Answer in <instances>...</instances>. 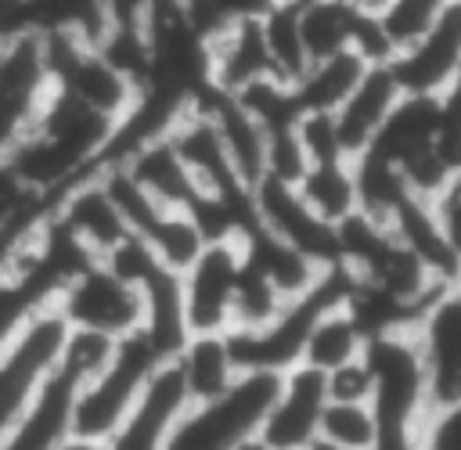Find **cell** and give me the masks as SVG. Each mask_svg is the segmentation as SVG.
I'll return each instance as SVG.
<instances>
[{"label":"cell","mask_w":461,"mask_h":450,"mask_svg":"<svg viewBox=\"0 0 461 450\" xmlns=\"http://www.w3.org/2000/svg\"><path fill=\"white\" fill-rule=\"evenodd\" d=\"M137 238H144L148 248L158 256V263L169 266V270H176V274L205 245V234L198 230V223H194V216L187 209H158V216Z\"/></svg>","instance_id":"cell-30"},{"label":"cell","mask_w":461,"mask_h":450,"mask_svg":"<svg viewBox=\"0 0 461 450\" xmlns=\"http://www.w3.org/2000/svg\"><path fill=\"white\" fill-rule=\"evenodd\" d=\"M454 180H461V169H457V173H454Z\"/></svg>","instance_id":"cell-45"},{"label":"cell","mask_w":461,"mask_h":450,"mask_svg":"<svg viewBox=\"0 0 461 450\" xmlns=\"http://www.w3.org/2000/svg\"><path fill=\"white\" fill-rule=\"evenodd\" d=\"M436 155L457 173L461 169V65L454 79L436 94Z\"/></svg>","instance_id":"cell-34"},{"label":"cell","mask_w":461,"mask_h":450,"mask_svg":"<svg viewBox=\"0 0 461 450\" xmlns=\"http://www.w3.org/2000/svg\"><path fill=\"white\" fill-rule=\"evenodd\" d=\"M50 216H54L94 259H101L104 252H112V248L130 234L122 212L115 209L108 187L101 184V173H90V176L76 180V184L50 205Z\"/></svg>","instance_id":"cell-15"},{"label":"cell","mask_w":461,"mask_h":450,"mask_svg":"<svg viewBox=\"0 0 461 450\" xmlns=\"http://www.w3.org/2000/svg\"><path fill=\"white\" fill-rule=\"evenodd\" d=\"M400 94L403 90H400L389 65H367L364 68V76L357 79L349 97L335 108V130H339L346 158L360 155L375 140V133L382 130V122L393 112V104L400 101Z\"/></svg>","instance_id":"cell-17"},{"label":"cell","mask_w":461,"mask_h":450,"mask_svg":"<svg viewBox=\"0 0 461 450\" xmlns=\"http://www.w3.org/2000/svg\"><path fill=\"white\" fill-rule=\"evenodd\" d=\"M205 58H209V86L220 94H241L245 86L267 79L270 54L259 14L227 18L216 32L205 36Z\"/></svg>","instance_id":"cell-14"},{"label":"cell","mask_w":461,"mask_h":450,"mask_svg":"<svg viewBox=\"0 0 461 450\" xmlns=\"http://www.w3.org/2000/svg\"><path fill=\"white\" fill-rule=\"evenodd\" d=\"M277 382L281 374L274 371H238L220 396L184 407L162 450H234L245 439H256Z\"/></svg>","instance_id":"cell-1"},{"label":"cell","mask_w":461,"mask_h":450,"mask_svg":"<svg viewBox=\"0 0 461 450\" xmlns=\"http://www.w3.org/2000/svg\"><path fill=\"white\" fill-rule=\"evenodd\" d=\"M259 25L270 54V76L281 83H295L310 65L299 36V0H270L267 11H259Z\"/></svg>","instance_id":"cell-27"},{"label":"cell","mask_w":461,"mask_h":450,"mask_svg":"<svg viewBox=\"0 0 461 450\" xmlns=\"http://www.w3.org/2000/svg\"><path fill=\"white\" fill-rule=\"evenodd\" d=\"M357 4L349 0H299V36L310 61L349 50Z\"/></svg>","instance_id":"cell-26"},{"label":"cell","mask_w":461,"mask_h":450,"mask_svg":"<svg viewBox=\"0 0 461 450\" xmlns=\"http://www.w3.org/2000/svg\"><path fill=\"white\" fill-rule=\"evenodd\" d=\"M169 144L176 148V155L184 158V166L191 169L198 191H209V194H223V198H249L252 191L238 180L230 158H227V148L220 140V130L212 122V115L202 108V104H187L166 130Z\"/></svg>","instance_id":"cell-13"},{"label":"cell","mask_w":461,"mask_h":450,"mask_svg":"<svg viewBox=\"0 0 461 450\" xmlns=\"http://www.w3.org/2000/svg\"><path fill=\"white\" fill-rule=\"evenodd\" d=\"M364 360L375 378L371 410L378 425L421 428V421L429 418V403H425V374L414 335L411 331L375 335L364 346Z\"/></svg>","instance_id":"cell-4"},{"label":"cell","mask_w":461,"mask_h":450,"mask_svg":"<svg viewBox=\"0 0 461 450\" xmlns=\"http://www.w3.org/2000/svg\"><path fill=\"white\" fill-rule=\"evenodd\" d=\"M137 288H140V302H144L140 335L155 346V353L162 360H173L180 353V346L187 342V335H191L187 317H184L180 274L169 270V266H155Z\"/></svg>","instance_id":"cell-21"},{"label":"cell","mask_w":461,"mask_h":450,"mask_svg":"<svg viewBox=\"0 0 461 450\" xmlns=\"http://www.w3.org/2000/svg\"><path fill=\"white\" fill-rule=\"evenodd\" d=\"M324 389H328V400H339V403H371L375 378H371L364 353L357 360H346V364L324 371Z\"/></svg>","instance_id":"cell-38"},{"label":"cell","mask_w":461,"mask_h":450,"mask_svg":"<svg viewBox=\"0 0 461 450\" xmlns=\"http://www.w3.org/2000/svg\"><path fill=\"white\" fill-rule=\"evenodd\" d=\"M295 133H299V144H303L310 166L313 162L346 158L342 140H339V130H335V112H299Z\"/></svg>","instance_id":"cell-36"},{"label":"cell","mask_w":461,"mask_h":450,"mask_svg":"<svg viewBox=\"0 0 461 450\" xmlns=\"http://www.w3.org/2000/svg\"><path fill=\"white\" fill-rule=\"evenodd\" d=\"M252 216H256V223L263 230H270L274 238H281L295 252L310 256L321 266H335V259H339V252H335V223L321 220L303 202L295 184L263 176L252 187Z\"/></svg>","instance_id":"cell-10"},{"label":"cell","mask_w":461,"mask_h":450,"mask_svg":"<svg viewBox=\"0 0 461 450\" xmlns=\"http://www.w3.org/2000/svg\"><path fill=\"white\" fill-rule=\"evenodd\" d=\"M299 194L303 202L328 223L346 220L357 209V187H353V162L335 158V162H313L299 176Z\"/></svg>","instance_id":"cell-28"},{"label":"cell","mask_w":461,"mask_h":450,"mask_svg":"<svg viewBox=\"0 0 461 450\" xmlns=\"http://www.w3.org/2000/svg\"><path fill=\"white\" fill-rule=\"evenodd\" d=\"M194 104H202L212 115V122L220 130V140L227 148V158H230L238 180L252 191L267 176V130H263V122L234 94H220L212 86H205L194 97Z\"/></svg>","instance_id":"cell-16"},{"label":"cell","mask_w":461,"mask_h":450,"mask_svg":"<svg viewBox=\"0 0 461 450\" xmlns=\"http://www.w3.org/2000/svg\"><path fill=\"white\" fill-rule=\"evenodd\" d=\"M385 223L393 230V238L403 248H411L439 284H454V277L461 270V259L454 256V248H450V241L443 234V223L436 216V205L429 198H418V194L407 191L396 202V209L389 212Z\"/></svg>","instance_id":"cell-19"},{"label":"cell","mask_w":461,"mask_h":450,"mask_svg":"<svg viewBox=\"0 0 461 450\" xmlns=\"http://www.w3.org/2000/svg\"><path fill=\"white\" fill-rule=\"evenodd\" d=\"M432 205H436V216L443 223V234H447L454 256L461 259V180L450 176V184L432 198Z\"/></svg>","instance_id":"cell-39"},{"label":"cell","mask_w":461,"mask_h":450,"mask_svg":"<svg viewBox=\"0 0 461 450\" xmlns=\"http://www.w3.org/2000/svg\"><path fill=\"white\" fill-rule=\"evenodd\" d=\"M432 140H436V97L432 94H400V101L393 104V112L385 115L382 130L375 133V140L367 148L400 169L407 158L429 151Z\"/></svg>","instance_id":"cell-22"},{"label":"cell","mask_w":461,"mask_h":450,"mask_svg":"<svg viewBox=\"0 0 461 450\" xmlns=\"http://www.w3.org/2000/svg\"><path fill=\"white\" fill-rule=\"evenodd\" d=\"M364 68H367V61L360 54H353V50L310 61L303 68V76L295 83H288L299 112H335L349 97V90L357 86Z\"/></svg>","instance_id":"cell-24"},{"label":"cell","mask_w":461,"mask_h":450,"mask_svg":"<svg viewBox=\"0 0 461 450\" xmlns=\"http://www.w3.org/2000/svg\"><path fill=\"white\" fill-rule=\"evenodd\" d=\"M429 414L461 403V292L447 284L414 320Z\"/></svg>","instance_id":"cell-6"},{"label":"cell","mask_w":461,"mask_h":450,"mask_svg":"<svg viewBox=\"0 0 461 450\" xmlns=\"http://www.w3.org/2000/svg\"><path fill=\"white\" fill-rule=\"evenodd\" d=\"M187 389L173 360H162L151 378L144 382L133 407L122 414V421L112 428V436L101 443L104 450H162L169 428L187 407Z\"/></svg>","instance_id":"cell-12"},{"label":"cell","mask_w":461,"mask_h":450,"mask_svg":"<svg viewBox=\"0 0 461 450\" xmlns=\"http://www.w3.org/2000/svg\"><path fill=\"white\" fill-rule=\"evenodd\" d=\"M306 450H346V446H335V443H328V439H321V436H317V439H313Z\"/></svg>","instance_id":"cell-41"},{"label":"cell","mask_w":461,"mask_h":450,"mask_svg":"<svg viewBox=\"0 0 461 450\" xmlns=\"http://www.w3.org/2000/svg\"><path fill=\"white\" fill-rule=\"evenodd\" d=\"M321 439L346 446V450H375L378 439V418L371 410V403H339L328 400L324 414H321Z\"/></svg>","instance_id":"cell-32"},{"label":"cell","mask_w":461,"mask_h":450,"mask_svg":"<svg viewBox=\"0 0 461 450\" xmlns=\"http://www.w3.org/2000/svg\"><path fill=\"white\" fill-rule=\"evenodd\" d=\"M454 288H457V292H461V270H457V277H454Z\"/></svg>","instance_id":"cell-44"},{"label":"cell","mask_w":461,"mask_h":450,"mask_svg":"<svg viewBox=\"0 0 461 450\" xmlns=\"http://www.w3.org/2000/svg\"><path fill=\"white\" fill-rule=\"evenodd\" d=\"M54 310L61 313V320L68 328H90V331H104L112 338L137 331L140 317H144L140 288L122 281L101 259L86 263L58 288Z\"/></svg>","instance_id":"cell-5"},{"label":"cell","mask_w":461,"mask_h":450,"mask_svg":"<svg viewBox=\"0 0 461 450\" xmlns=\"http://www.w3.org/2000/svg\"><path fill=\"white\" fill-rule=\"evenodd\" d=\"M54 450H104V446H101V443H94V439H79V436H72V432H68Z\"/></svg>","instance_id":"cell-40"},{"label":"cell","mask_w":461,"mask_h":450,"mask_svg":"<svg viewBox=\"0 0 461 450\" xmlns=\"http://www.w3.org/2000/svg\"><path fill=\"white\" fill-rule=\"evenodd\" d=\"M50 86L54 79L40 32L0 43V155L32 126Z\"/></svg>","instance_id":"cell-8"},{"label":"cell","mask_w":461,"mask_h":450,"mask_svg":"<svg viewBox=\"0 0 461 450\" xmlns=\"http://www.w3.org/2000/svg\"><path fill=\"white\" fill-rule=\"evenodd\" d=\"M353 162V187H357V209L375 216V220H389V212L396 209V202L407 194V184H403V173L382 158L378 151L364 148L360 155L349 158Z\"/></svg>","instance_id":"cell-29"},{"label":"cell","mask_w":461,"mask_h":450,"mask_svg":"<svg viewBox=\"0 0 461 450\" xmlns=\"http://www.w3.org/2000/svg\"><path fill=\"white\" fill-rule=\"evenodd\" d=\"M241 263H245L241 241L216 238V241H205L202 252L180 270V295H184V317L191 335L230 328V306H234Z\"/></svg>","instance_id":"cell-7"},{"label":"cell","mask_w":461,"mask_h":450,"mask_svg":"<svg viewBox=\"0 0 461 450\" xmlns=\"http://www.w3.org/2000/svg\"><path fill=\"white\" fill-rule=\"evenodd\" d=\"M162 364V356L155 353V346L137 331L122 335L115 342L112 360L72 392V407H68V432L79 439H94L104 443L112 436V428L122 421V414L133 407V400L140 396L144 382L151 378V371Z\"/></svg>","instance_id":"cell-2"},{"label":"cell","mask_w":461,"mask_h":450,"mask_svg":"<svg viewBox=\"0 0 461 450\" xmlns=\"http://www.w3.org/2000/svg\"><path fill=\"white\" fill-rule=\"evenodd\" d=\"M443 4L447 0H385L378 18H382L393 47L400 50V47H407L411 40H418L432 25V18L443 11Z\"/></svg>","instance_id":"cell-35"},{"label":"cell","mask_w":461,"mask_h":450,"mask_svg":"<svg viewBox=\"0 0 461 450\" xmlns=\"http://www.w3.org/2000/svg\"><path fill=\"white\" fill-rule=\"evenodd\" d=\"M461 65V0H447L432 25L389 61L403 94H439Z\"/></svg>","instance_id":"cell-11"},{"label":"cell","mask_w":461,"mask_h":450,"mask_svg":"<svg viewBox=\"0 0 461 450\" xmlns=\"http://www.w3.org/2000/svg\"><path fill=\"white\" fill-rule=\"evenodd\" d=\"M234 450H267V446H263L259 439H245V443H241V446H234Z\"/></svg>","instance_id":"cell-43"},{"label":"cell","mask_w":461,"mask_h":450,"mask_svg":"<svg viewBox=\"0 0 461 450\" xmlns=\"http://www.w3.org/2000/svg\"><path fill=\"white\" fill-rule=\"evenodd\" d=\"M285 295L249 263H241V277L234 288V306H230V328H259L274 320L285 310Z\"/></svg>","instance_id":"cell-33"},{"label":"cell","mask_w":461,"mask_h":450,"mask_svg":"<svg viewBox=\"0 0 461 450\" xmlns=\"http://www.w3.org/2000/svg\"><path fill=\"white\" fill-rule=\"evenodd\" d=\"M65 331H68V324L61 320V313L54 306H47L0 353V446L11 439V432L29 414L32 400L54 374Z\"/></svg>","instance_id":"cell-3"},{"label":"cell","mask_w":461,"mask_h":450,"mask_svg":"<svg viewBox=\"0 0 461 450\" xmlns=\"http://www.w3.org/2000/svg\"><path fill=\"white\" fill-rule=\"evenodd\" d=\"M299 122V119H295ZM295 122L292 126H277V130H267V176L274 180H285V184H299V176L306 173V151L299 144V133H295Z\"/></svg>","instance_id":"cell-37"},{"label":"cell","mask_w":461,"mask_h":450,"mask_svg":"<svg viewBox=\"0 0 461 450\" xmlns=\"http://www.w3.org/2000/svg\"><path fill=\"white\" fill-rule=\"evenodd\" d=\"M115 342L112 335L104 331H90V328H68L65 331V342H61V353H58V367L54 374H61L68 385H83L90 382L115 353Z\"/></svg>","instance_id":"cell-31"},{"label":"cell","mask_w":461,"mask_h":450,"mask_svg":"<svg viewBox=\"0 0 461 450\" xmlns=\"http://www.w3.org/2000/svg\"><path fill=\"white\" fill-rule=\"evenodd\" d=\"M119 166L144 187V194H151L166 209H191V202L198 198V184L166 133L148 137L137 148H130L119 158Z\"/></svg>","instance_id":"cell-18"},{"label":"cell","mask_w":461,"mask_h":450,"mask_svg":"<svg viewBox=\"0 0 461 450\" xmlns=\"http://www.w3.org/2000/svg\"><path fill=\"white\" fill-rule=\"evenodd\" d=\"M324 407H328L324 371L299 360L295 367L281 371L277 392L263 414L256 439L267 450H306L317 439Z\"/></svg>","instance_id":"cell-9"},{"label":"cell","mask_w":461,"mask_h":450,"mask_svg":"<svg viewBox=\"0 0 461 450\" xmlns=\"http://www.w3.org/2000/svg\"><path fill=\"white\" fill-rule=\"evenodd\" d=\"M364 346H367V335L342 299V302L324 306L317 313V320L310 324L306 342H303V364H310L317 371H331L346 360H357L364 353Z\"/></svg>","instance_id":"cell-25"},{"label":"cell","mask_w":461,"mask_h":450,"mask_svg":"<svg viewBox=\"0 0 461 450\" xmlns=\"http://www.w3.org/2000/svg\"><path fill=\"white\" fill-rule=\"evenodd\" d=\"M238 241H241L245 263H249L252 270H259L288 302L299 299V295H306V292L321 281V274L328 270V266L313 263L310 256L295 252L292 245H285L281 238H274L270 230H263L256 220L238 234Z\"/></svg>","instance_id":"cell-20"},{"label":"cell","mask_w":461,"mask_h":450,"mask_svg":"<svg viewBox=\"0 0 461 450\" xmlns=\"http://www.w3.org/2000/svg\"><path fill=\"white\" fill-rule=\"evenodd\" d=\"M349 4H357V7H364V11H382V7H385V0H349Z\"/></svg>","instance_id":"cell-42"},{"label":"cell","mask_w":461,"mask_h":450,"mask_svg":"<svg viewBox=\"0 0 461 450\" xmlns=\"http://www.w3.org/2000/svg\"><path fill=\"white\" fill-rule=\"evenodd\" d=\"M173 364L184 378V389H187L191 403L220 396L238 378V367H234V356H230V346H227V331H194V335H187V342L180 346Z\"/></svg>","instance_id":"cell-23"}]
</instances>
